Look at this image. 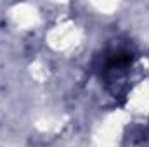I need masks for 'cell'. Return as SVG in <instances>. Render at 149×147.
<instances>
[{"label": "cell", "mask_w": 149, "mask_h": 147, "mask_svg": "<svg viewBox=\"0 0 149 147\" xmlns=\"http://www.w3.org/2000/svg\"><path fill=\"white\" fill-rule=\"evenodd\" d=\"M128 140H130V146L128 147H142L146 144V140H148V133H146L144 128H135V130L130 132Z\"/></svg>", "instance_id": "1"}]
</instances>
